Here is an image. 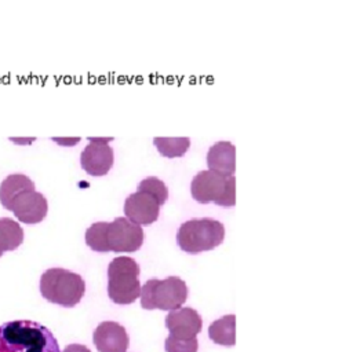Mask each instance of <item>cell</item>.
<instances>
[{"label": "cell", "instance_id": "obj_1", "mask_svg": "<svg viewBox=\"0 0 364 352\" xmlns=\"http://www.w3.org/2000/svg\"><path fill=\"white\" fill-rule=\"evenodd\" d=\"M86 243L100 253H132L144 243V230L127 218L114 221H97L86 231Z\"/></svg>", "mask_w": 364, "mask_h": 352}, {"label": "cell", "instance_id": "obj_2", "mask_svg": "<svg viewBox=\"0 0 364 352\" xmlns=\"http://www.w3.org/2000/svg\"><path fill=\"white\" fill-rule=\"evenodd\" d=\"M0 352H61L57 339L43 325L13 321L0 325Z\"/></svg>", "mask_w": 364, "mask_h": 352}, {"label": "cell", "instance_id": "obj_3", "mask_svg": "<svg viewBox=\"0 0 364 352\" xmlns=\"http://www.w3.org/2000/svg\"><path fill=\"white\" fill-rule=\"evenodd\" d=\"M86 292L83 278L64 268H50L41 278V293L47 302L65 308L80 303Z\"/></svg>", "mask_w": 364, "mask_h": 352}, {"label": "cell", "instance_id": "obj_4", "mask_svg": "<svg viewBox=\"0 0 364 352\" xmlns=\"http://www.w3.org/2000/svg\"><path fill=\"white\" fill-rule=\"evenodd\" d=\"M225 238V227L221 221L210 218L192 219L181 224L177 242L183 252L196 255L213 251Z\"/></svg>", "mask_w": 364, "mask_h": 352}, {"label": "cell", "instance_id": "obj_5", "mask_svg": "<svg viewBox=\"0 0 364 352\" xmlns=\"http://www.w3.org/2000/svg\"><path fill=\"white\" fill-rule=\"evenodd\" d=\"M108 295L120 306L133 304L141 295L139 265L134 259L119 256L108 267Z\"/></svg>", "mask_w": 364, "mask_h": 352}, {"label": "cell", "instance_id": "obj_6", "mask_svg": "<svg viewBox=\"0 0 364 352\" xmlns=\"http://www.w3.org/2000/svg\"><path fill=\"white\" fill-rule=\"evenodd\" d=\"M141 306L145 309L174 311L183 306L188 299V286L178 277L163 281L151 280L141 286Z\"/></svg>", "mask_w": 364, "mask_h": 352}, {"label": "cell", "instance_id": "obj_7", "mask_svg": "<svg viewBox=\"0 0 364 352\" xmlns=\"http://www.w3.org/2000/svg\"><path fill=\"white\" fill-rule=\"evenodd\" d=\"M191 193L200 204L214 202L220 207H233L236 204V177L214 171H200L193 177Z\"/></svg>", "mask_w": 364, "mask_h": 352}, {"label": "cell", "instance_id": "obj_8", "mask_svg": "<svg viewBox=\"0 0 364 352\" xmlns=\"http://www.w3.org/2000/svg\"><path fill=\"white\" fill-rule=\"evenodd\" d=\"M114 138H89V145L80 154L82 168L91 176L107 175L114 165V149L109 142Z\"/></svg>", "mask_w": 364, "mask_h": 352}, {"label": "cell", "instance_id": "obj_9", "mask_svg": "<svg viewBox=\"0 0 364 352\" xmlns=\"http://www.w3.org/2000/svg\"><path fill=\"white\" fill-rule=\"evenodd\" d=\"M7 209L25 224H36L45 219L48 212V202L42 193L31 189L13 198Z\"/></svg>", "mask_w": 364, "mask_h": 352}, {"label": "cell", "instance_id": "obj_10", "mask_svg": "<svg viewBox=\"0 0 364 352\" xmlns=\"http://www.w3.org/2000/svg\"><path fill=\"white\" fill-rule=\"evenodd\" d=\"M160 202L151 194L136 192L126 198L124 215L138 226H149L159 219Z\"/></svg>", "mask_w": 364, "mask_h": 352}, {"label": "cell", "instance_id": "obj_11", "mask_svg": "<svg viewBox=\"0 0 364 352\" xmlns=\"http://www.w3.org/2000/svg\"><path fill=\"white\" fill-rule=\"evenodd\" d=\"M166 328L170 330V336L189 340L195 339L202 331L203 321L196 309L181 307L168 312L166 317Z\"/></svg>", "mask_w": 364, "mask_h": 352}, {"label": "cell", "instance_id": "obj_12", "mask_svg": "<svg viewBox=\"0 0 364 352\" xmlns=\"http://www.w3.org/2000/svg\"><path fill=\"white\" fill-rule=\"evenodd\" d=\"M92 341L98 352H127L130 340L122 325L107 321L100 324L94 330Z\"/></svg>", "mask_w": 364, "mask_h": 352}, {"label": "cell", "instance_id": "obj_13", "mask_svg": "<svg viewBox=\"0 0 364 352\" xmlns=\"http://www.w3.org/2000/svg\"><path fill=\"white\" fill-rule=\"evenodd\" d=\"M207 165L210 171L221 175H235L236 171V148L230 142H217L207 153Z\"/></svg>", "mask_w": 364, "mask_h": 352}, {"label": "cell", "instance_id": "obj_14", "mask_svg": "<svg viewBox=\"0 0 364 352\" xmlns=\"http://www.w3.org/2000/svg\"><path fill=\"white\" fill-rule=\"evenodd\" d=\"M208 337L215 344L233 347L236 344V317L225 315L213 322L208 328Z\"/></svg>", "mask_w": 364, "mask_h": 352}, {"label": "cell", "instance_id": "obj_15", "mask_svg": "<svg viewBox=\"0 0 364 352\" xmlns=\"http://www.w3.org/2000/svg\"><path fill=\"white\" fill-rule=\"evenodd\" d=\"M31 189H35V183L31 177L23 174L9 175L0 183V204L7 209L13 198Z\"/></svg>", "mask_w": 364, "mask_h": 352}, {"label": "cell", "instance_id": "obj_16", "mask_svg": "<svg viewBox=\"0 0 364 352\" xmlns=\"http://www.w3.org/2000/svg\"><path fill=\"white\" fill-rule=\"evenodd\" d=\"M23 242V230L18 221L10 218L0 219V256L16 251Z\"/></svg>", "mask_w": 364, "mask_h": 352}, {"label": "cell", "instance_id": "obj_17", "mask_svg": "<svg viewBox=\"0 0 364 352\" xmlns=\"http://www.w3.org/2000/svg\"><path fill=\"white\" fill-rule=\"evenodd\" d=\"M154 145L158 148L159 153L168 158L182 157L191 146V139L186 136L178 138H161L158 136L154 139Z\"/></svg>", "mask_w": 364, "mask_h": 352}, {"label": "cell", "instance_id": "obj_18", "mask_svg": "<svg viewBox=\"0 0 364 352\" xmlns=\"http://www.w3.org/2000/svg\"><path fill=\"white\" fill-rule=\"evenodd\" d=\"M136 192H142V193H148V194L154 196L159 201L160 205H163L168 198L167 186L164 185L163 180H160L159 177H156V176H148L144 180H141Z\"/></svg>", "mask_w": 364, "mask_h": 352}, {"label": "cell", "instance_id": "obj_19", "mask_svg": "<svg viewBox=\"0 0 364 352\" xmlns=\"http://www.w3.org/2000/svg\"><path fill=\"white\" fill-rule=\"evenodd\" d=\"M166 352H198L199 350V341L198 339H176L173 336H168L164 343Z\"/></svg>", "mask_w": 364, "mask_h": 352}, {"label": "cell", "instance_id": "obj_20", "mask_svg": "<svg viewBox=\"0 0 364 352\" xmlns=\"http://www.w3.org/2000/svg\"><path fill=\"white\" fill-rule=\"evenodd\" d=\"M63 352H91L86 346L82 344H70Z\"/></svg>", "mask_w": 364, "mask_h": 352}]
</instances>
